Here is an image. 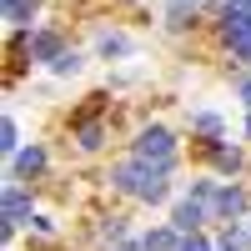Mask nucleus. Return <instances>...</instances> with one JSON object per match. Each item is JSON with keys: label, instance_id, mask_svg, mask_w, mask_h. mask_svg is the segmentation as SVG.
I'll return each mask as SVG.
<instances>
[{"label": "nucleus", "instance_id": "1", "mask_svg": "<svg viewBox=\"0 0 251 251\" xmlns=\"http://www.w3.org/2000/svg\"><path fill=\"white\" fill-rule=\"evenodd\" d=\"M111 181L121 186V191L141 196V201H161L166 196V171H156V166H121Z\"/></svg>", "mask_w": 251, "mask_h": 251}, {"label": "nucleus", "instance_id": "2", "mask_svg": "<svg viewBox=\"0 0 251 251\" xmlns=\"http://www.w3.org/2000/svg\"><path fill=\"white\" fill-rule=\"evenodd\" d=\"M171 156H176V146H171V131H161V126H151L141 141H136V161L141 166H156V171H171Z\"/></svg>", "mask_w": 251, "mask_h": 251}, {"label": "nucleus", "instance_id": "3", "mask_svg": "<svg viewBox=\"0 0 251 251\" xmlns=\"http://www.w3.org/2000/svg\"><path fill=\"white\" fill-rule=\"evenodd\" d=\"M25 50H30V60H50V66L66 55V50H60V35H55V30H30Z\"/></svg>", "mask_w": 251, "mask_h": 251}, {"label": "nucleus", "instance_id": "4", "mask_svg": "<svg viewBox=\"0 0 251 251\" xmlns=\"http://www.w3.org/2000/svg\"><path fill=\"white\" fill-rule=\"evenodd\" d=\"M15 221H30V196L20 186H5V226H15Z\"/></svg>", "mask_w": 251, "mask_h": 251}, {"label": "nucleus", "instance_id": "5", "mask_svg": "<svg viewBox=\"0 0 251 251\" xmlns=\"http://www.w3.org/2000/svg\"><path fill=\"white\" fill-rule=\"evenodd\" d=\"M216 211L221 216H241L246 211V191H241V186H221V191H216Z\"/></svg>", "mask_w": 251, "mask_h": 251}, {"label": "nucleus", "instance_id": "6", "mask_svg": "<svg viewBox=\"0 0 251 251\" xmlns=\"http://www.w3.org/2000/svg\"><path fill=\"white\" fill-rule=\"evenodd\" d=\"M35 171H46V151H40V146L15 151V176H35Z\"/></svg>", "mask_w": 251, "mask_h": 251}, {"label": "nucleus", "instance_id": "7", "mask_svg": "<svg viewBox=\"0 0 251 251\" xmlns=\"http://www.w3.org/2000/svg\"><path fill=\"white\" fill-rule=\"evenodd\" d=\"M171 221H176V231H196L201 226V201H181Z\"/></svg>", "mask_w": 251, "mask_h": 251}, {"label": "nucleus", "instance_id": "8", "mask_svg": "<svg viewBox=\"0 0 251 251\" xmlns=\"http://www.w3.org/2000/svg\"><path fill=\"white\" fill-rule=\"evenodd\" d=\"M141 246H146V251H181V241H176V231H151V236H146Z\"/></svg>", "mask_w": 251, "mask_h": 251}, {"label": "nucleus", "instance_id": "9", "mask_svg": "<svg viewBox=\"0 0 251 251\" xmlns=\"http://www.w3.org/2000/svg\"><path fill=\"white\" fill-rule=\"evenodd\" d=\"M5 15L15 20V25H25V20L35 15V0H5Z\"/></svg>", "mask_w": 251, "mask_h": 251}, {"label": "nucleus", "instance_id": "10", "mask_svg": "<svg viewBox=\"0 0 251 251\" xmlns=\"http://www.w3.org/2000/svg\"><path fill=\"white\" fill-rule=\"evenodd\" d=\"M126 50H131L126 35H100V55H126Z\"/></svg>", "mask_w": 251, "mask_h": 251}, {"label": "nucleus", "instance_id": "11", "mask_svg": "<svg viewBox=\"0 0 251 251\" xmlns=\"http://www.w3.org/2000/svg\"><path fill=\"white\" fill-rule=\"evenodd\" d=\"M216 166H221V171H236V166H241V151H231V146H216Z\"/></svg>", "mask_w": 251, "mask_h": 251}, {"label": "nucleus", "instance_id": "12", "mask_svg": "<svg viewBox=\"0 0 251 251\" xmlns=\"http://www.w3.org/2000/svg\"><path fill=\"white\" fill-rule=\"evenodd\" d=\"M191 126H196L201 136H221V116H196Z\"/></svg>", "mask_w": 251, "mask_h": 251}, {"label": "nucleus", "instance_id": "13", "mask_svg": "<svg viewBox=\"0 0 251 251\" xmlns=\"http://www.w3.org/2000/svg\"><path fill=\"white\" fill-rule=\"evenodd\" d=\"M55 71H60V75H75V71H80V55H75V50H66V55L55 60Z\"/></svg>", "mask_w": 251, "mask_h": 251}, {"label": "nucleus", "instance_id": "14", "mask_svg": "<svg viewBox=\"0 0 251 251\" xmlns=\"http://www.w3.org/2000/svg\"><path fill=\"white\" fill-rule=\"evenodd\" d=\"M80 146L96 151V146H100V126H80Z\"/></svg>", "mask_w": 251, "mask_h": 251}, {"label": "nucleus", "instance_id": "15", "mask_svg": "<svg viewBox=\"0 0 251 251\" xmlns=\"http://www.w3.org/2000/svg\"><path fill=\"white\" fill-rule=\"evenodd\" d=\"M0 146H5V151H15V121L0 126Z\"/></svg>", "mask_w": 251, "mask_h": 251}, {"label": "nucleus", "instance_id": "16", "mask_svg": "<svg viewBox=\"0 0 251 251\" xmlns=\"http://www.w3.org/2000/svg\"><path fill=\"white\" fill-rule=\"evenodd\" d=\"M181 251H211V246H206L201 236H186V241H181Z\"/></svg>", "mask_w": 251, "mask_h": 251}, {"label": "nucleus", "instance_id": "17", "mask_svg": "<svg viewBox=\"0 0 251 251\" xmlns=\"http://www.w3.org/2000/svg\"><path fill=\"white\" fill-rule=\"evenodd\" d=\"M241 100H251V80H241Z\"/></svg>", "mask_w": 251, "mask_h": 251}, {"label": "nucleus", "instance_id": "18", "mask_svg": "<svg viewBox=\"0 0 251 251\" xmlns=\"http://www.w3.org/2000/svg\"><path fill=\"white\" fill-rule=\"evenodd\" d=\"M121 251H146V246H121Z\"/></svg>", "mask_w": 251, "mask_h": 251}, {"label": "nucleus", "instance_id": "19", "mask_svg": "<svg viewBox=\"0 0 251 251\" xmlns=\"http://www.w3.org/2000/svg\"><path fill=\"white\" fill-rule=\"evenodd\" d=\"M246 131H251V121H246Z\"/></svg>", "mask_w": 251, "mask_h": 251}]
</instances>
